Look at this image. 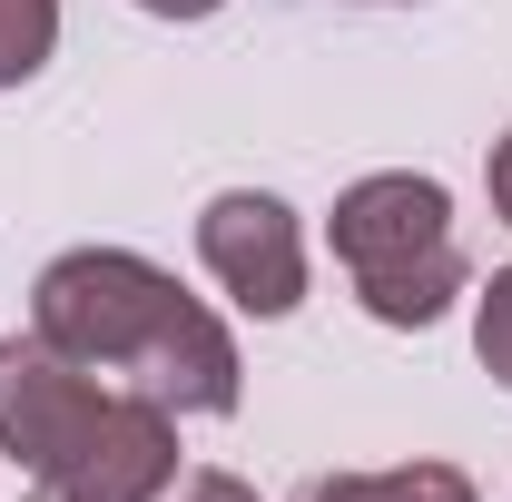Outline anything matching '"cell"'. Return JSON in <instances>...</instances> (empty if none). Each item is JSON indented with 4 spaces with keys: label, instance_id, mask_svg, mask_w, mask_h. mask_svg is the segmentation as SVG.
<instances>
[{
    "label": "cell",
    "instance_id": "cell-1",
    "mask_svg": "<svg viewBox=\"0 0 512 502\" xmlns=\"http://www.w3.org/2000/svg\"><path fill=\"white\" fill-rule=\"evenodd\" d=\"M30 335H50L69 365L128 384L168 414H237V335L168 266L128 247H69L60 266H40Z\"/></svg>",
    "mask_w": 512,
    "mask_h": 502
},
{
    "label": "cell",
    "instance_id": "cell-2",
    "mask_svg": "<svg viewBox=\"0 0 512 502\" xmlns=\"http://www.w3.org/2000/svg\"><path fill=\"white\" fill-rule=\"evenodd\" d=\"M0 453H20L69 502H158L178 483V414L69 365L50 335L0 345Z\"/></svg>",
    "mask_w": 512,
    "mask_h": 502
},
{
    "label": "cell",
    "instance_id": "cell-3",
    "mask_svg": "<svg viewBox=\"0 0 512 502\" xmlns=\"http://www.w3.org/2000/svg\"><path fill=\"white\" fill-rule=\"evenodd\" d=\"M335 266L355 276V296L375 325H434L463 296V237H453V197L414 168L355 178L335 197Z\"/></svg>",
    "mask_w": 512,
    "mask_h": 502
},
{
    "label": "cell",
    "instance_id": "cell-4",
    "mask_svg": "<svg viewBox=\"0 0 512 502\" xmlns=\"http://www.w3.org/2000/svg\"><path fill=\"white\" fill-rule=\"evenodd\" d=\"M197 256H207V276H217L247 315H296V296H306V237H296L286 197H266V188L207 197Z\"/></svg>",
    "mask_w": 512,
    "mask_h": 502
},
{
    "label": "cell",
    "instance_id": "cell-5",
    "mask_svg": "<svg viewBox=\"0 0 512 502\" xmlns=\"http://www.w3.org/2000/svg\"><path fill=\"white\" fill-rule=\"evenodd\" d=\"M306 502H473V483L453 463H404V473H335Z\"/></svg>",
    "mask_w": 512,
    "mask_h": 502
},
{
    "label": "cell",
    "instance_id": "cell-6",
    "mask_svg": "<svg viewBox=\"0 0 512 502\" xmlns=\"http://www.w3.org/2000/svg\"><path fill=\"white\" fill-rule=\"evenodd\" d=\"M50 50H60V0H0V89H20Z\"/></svg>",
    "mask_w": 512,
    "mask_h": 502
},
{
    "label": "cell",
    "instance_id": "cell-7",
    "mask_svg": "<svg viewBox=\"0 0 512 502\" xmlns=\"http://www.w3.org/2000/svg\"><path fill=\"white\" fill-rule=\"evenodd\" d=\"M473 355H483V365L512 384V266L493 276V286H483V315H473Z\"/></svg>",
    "mask_w": 512,
    "mask_h": 502
},
{
    "label": "cell",
    "instance_id": "cell-8",
    "mask_svg": "<svg viewBox=\"0 0 512 502\" xmlns=\"http://www.w3.org/2000/svg\"><path fill=\"white\" fill-rule=\"evenodd\" d=\"M158 502H256V493L237 483V473H178V483H168Z\"/></svg>",
    "mask_w": 512,
    "mask_h": 502
},
{
    "label": "cell",
    "instance_id": "cell-9",
    "mask_svg": "<svg viewBox=\"0 0 512 502\" xmlns=\"http://www.w3.org/2000/svg\"><path fill=\"white\" fill-rule=\"evenodd\" d=\"M493 217H503V227H512V138H503V148H493Z\"/></svg>",
    "mask_w": 512,
    "mask_h": 502
},
{
    "label": "cell",
    "instance_id": "cell-10",
    "mask_svg": "<svg viewBox=\"0 0 512 502\" xmlns=\"http://www.w3.org/2000/svg\"><path fill=\"white\" fill-rule=\"evenodd\" d=\"M138 10H158V20H207V10H227V0H138Z\"/></svg>",
    "mask_w": 512,
    "mask_h": 502
},
{
    "label": "cell",
    "instance_id": "cell-11",
    "mask_svg": "<svg viewBox=\"0 0 512 502\" xmlns=\"http://www.w3.org/2000/svg\"><path fill=\"white\" fill-rule=\"evenodd\" d=\"M30 502H69V493H60V483H40V493H30Z\"/></svg>",
    "mask_w": 512,
    "mask_h": 502
}]
</instances>
